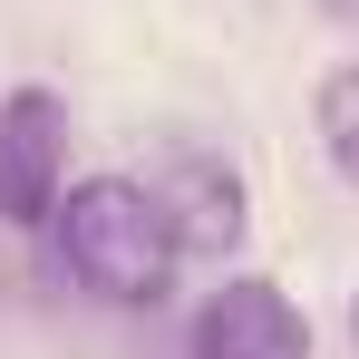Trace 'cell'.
<instances>
[{"instance_id": "cell-2", "label": "cell", "mask_w": 359, "mask_h": 359, "mask_svg": "<svg viewBox=\"0 0 359 359\" xmlns=\"http://www.w3.org/2000/svg\"><path fill=\"white\" fill-rule=\"evenodd\" d=\"M68 194V107L49 88H10L0 97V224L39 233Z\"/></svg>"}, {"instance_id": "cell-5", "label": "cell", "mask_w": 359, "mask_h": 359, "mask_svg": "<svg viewBox=\"0 0 359 359\" xmlns=\"http://www.w3.org/2000/svg\"><path fill=\"white\" fill-rule=\"evenodd\" d=\"M311 126H320V156L340 165V184H359V68H330V78H320Z\"/></svg>"}, {"instance_id": "cell-4", "label": "cell", "mask_w": 359, "mask_h": 359, "mask_svg": "<svg viewBox=\"0 0 359 359\" xmlns=\"http://www.w3.org/2000/svg\"><path fill=\"white\" fill-rule=\"evenodd\" d=\"M156 204H165V224H175L184 252H204V262H224L243 233H252V204H243V175L214 156V146H175L165 165H156Z\"/></svg>"}, {"instance_id": "cell-3", "label": "cell", "mask_w": 359, "mask_h": 359, "mask_svg": "<svg viewBox=\"0 0 359 359\" xmlns=\"http://www.w3.org/2000/svg\"><path fill=\"white\" fill-rule=\"evenodd\" d=\"M184 359H311V320L282 282L233 272V282L204 292L194 330H184Z\"/></svg>"}, {"instance_id": "cell-1", "label": "cell", "mask_w": 359, "mask_h": 359, "mask_svg": "<svg viewBox=\"0 0 359 359\" xmlns=\"http://www.w3.org/2000/svg\"><path fill=\"white\" fill-rule=\"evenodd\" d=\"M49 224H59V272L107 311H156L184 262L156 184H136V175H78Z\"/></svg>"}, {"instance_id": "cell-6", "label": "cell", "mask_w": 359, "mask_h": 359, "mask_svg": "<svg viewBox=\"0 0 359 359\" xmlns=\"http://www.w3.org/2000/svg\"><path fill=\"white\" fill-rule=\"evenodd\" d=\"M320 10H330V20H359V0H320Z\"/></svg>"}, {"instance_id": "cell-7", "label": "cell", "mask_w": 359, "mask_h": 359, "mask_svg": "<svg viewBox=\"0 0 359 359\" xmlns=\"http://www.w3.org/2000/svg\"><path fill=\"white\" fill-rule=\"evenodd\" d=\"M350 350H359V292H350Z\"/></svg>"}]
</instances>
